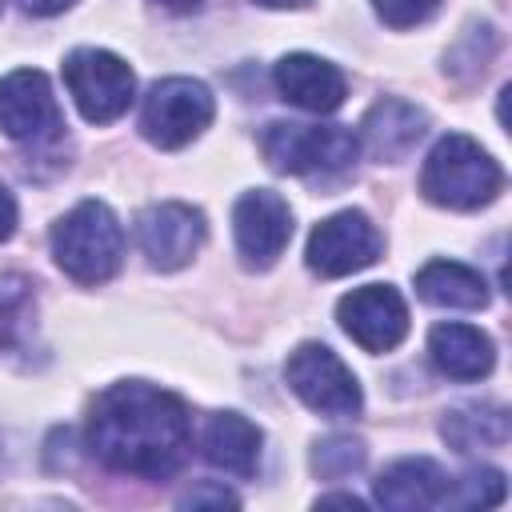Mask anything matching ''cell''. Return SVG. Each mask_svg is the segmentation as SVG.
<instances>
[{
    "label": "cell",
    "mask_w": 512,
    "mask_h": 512,
    "mask_svg": "<svg viewBox=\"0 0 512 512\" xmlns=\"http://www.w3.org/2000/svg\"><path fill=\"white\" fill-rule=\"evenodd\" d=\"M204 236H208L204 216H200L192 204H176V200L152 204V208H144L140 220H136L140 252H144L148 264L160 268V272L184 268V264L200 252Z\"/></svg>",
    "instance_id": "7c38bea8"
},
{
    "label": "cell",
    "mask_w": 512,
    "mask_h": 512,
    "mask_svg": "<svg viewBox=\"0 0 512 512\" xmlns=\"http://www.w3.org/2000/svg\"><path fill=\"white\" fill-rule=\"evenodd\" d=\"M500 188H504L500 164L472 136H460V132L436 140V148L428 152V160L420 168V192H424V200H432L440 208L472 212V208L496 200Z\"/></svg>",
    "instance_id": "7a4b0ae2"
},
{
    "label": "cell",
    "mask_w": 512,
    "mask_h": 512,
    "mask_svg": "<svg viewBox=\"0 0 512 512\" xmlns=\"http://www.w3.org/2000/svg\"><path fill=\"white\" fill-rule=\"evenodd\" d=\"M0 132L20 144H52L64 132L52 84L36 68H16L0 80Z\"/></svg>",
    "instance_id": "ba28073f"
},
{
    "label": "cell",
    "mask_w": 512,
    "mask_h": 512,
    "mask_svg": "<svg viewBox=\"0 0 512 512\" xmlns=\"http://www.w3.org/2000/svg\"><path fill=\"white\" fill-rule=\"evenodd\" d=\"M444 440L456 448V452H480V448H500L508 444V412L500 404H464V408H452L440 424Z\"/></svg>",
    "instance_id": "d6986e66"
},
{
    "label": "cell",
    "mask_w": 512,
    "mask_h": 512,
    "mask_svg": "<svg viewBox=\"0 0 512 512\" xmlns=\"http://www.w3.org/2000/svg\"><path fill=\"white\" fill-rule=\"evenodd\" d=\"M64 84L88 124H112L136 96L132 68L108 48H76L64 60Z\"/></svg>",
    "instance_id": "8992f818"
},
{
    "label": "cell",
    "mask_w": 512,
    "mask_h": 512,
    "mask_svg": "<svg viewBox=\"0 0 512 512\" xmlns=\"http://www.w3.org/2000/svg\"><path fill=\"white\" fill-rule=\"evenodd\" d=\"M428 356L452 380H484L496 364L492 340L472 324H436L428 332Z\"/></svg>",
    "instance_id": "e0dca14e"
},
{
    "label": "cell",
    "mask_w": 512,
    "mask_h": 512,
    "mask_svg": "<svg viewBox=\"0 0 512 512\" xmlns=\"http://www.w3.org/2000/svg\"><path fill=\"white\" fill-rule=\"evenodd\" d=\"M424 132H428V116L416 104H408L400 96H384V100H376L368 108L356 140H364V148L376 160H388L392 164V160H404L420 144Z\"/></svg>",
    "instance_id": "5bb4252c"
},
{
    "label": "cell",
    "mask_w": 512,
    "mask_h": 512,
    "mask_svg": "<svg viewBox=\"0 0 512 512\" xmlns=\"http://www.w3.org/2000/svg\"><path fill=\"white\" fill-rule=\"evenodd\" d=\"M252 4H264V8H304L308 0H252Z\"/></svg>",
    "instance_id": "f1b7e54d"
},
{
    "label": "cell",
    "mask_w": 512,
    "mask_h": 512,
    "mask_svg": "<svg viewBox=\"0 0 512 512\" xmlns=\"http://www.w3.org/2000/svg\"><path fill=\"white\" fill-rule=\"evenodd\" d=\"M260 444H264V432L240 416V412H216L204 428V460L228 476H252L260 468Z\"/></svg>",
    "instance_id": "2e32d148"
},
{
    "label": "cell",
    "mask_w": 512,
    "mask_h": 512,
    "mask_svg": "<svg viewBox=\"0 0 512 512\" xmlns=\"http://www.w3.org/2000/svg\"><path fill=\"white\" fill-rule=\"evenodd\" d=\"M336 320L364 352H388L408 336V304L392 284L352 288L340 296Z\"/></svg>",
    "instance_id": "30bf717a"
},
{
    "label": "cell",
    "mask_w": 512,
    "mask_h": 512,
    "mask_svg": "<svg viewBox=\"0 0 512 512\" xmlns=\"http://www.w3.org/2000/svg\"><path fill=\"white\" fill-rule=\"evenodd\" d=\"M16 216H20V212H16V196L0 184V244L16 232Z\"/></svg>",
    "instance_id": "d4e9b609"
},
{
    "label": "cell",
    "mask_w": 512,
    "mask_h": 512,
    "mask_svg": "<svg viewBox=\"0 0 512 512\" xmlns=\"http://www.w3.org/2000/svg\"><path fill=\"white\" fill-rule=\"evenodd\" d=\"M284 380L320 416H356L364 408L352 368L328 344H316V340L300 344L284 364Z\"/></svg>",
    "instance_id": "52a82bcc"
},
{
    "label": "cell",
    "mask_w": 512,
    "mask_h": 512,
    "mask_svg": "<svg viewBox=\"0 0 512 512\" xmlns=\"http://www.w3.org/2000/svg\"><path fill=\"white\" fill-rule=\"evenodd\" d=\"M156 4H164V8H172V12H192V8H200L204 0H156Z\"/></svg>",
    "instance_id": "83f0119b"
},
{
    "label": "cell",
    "mask_w": 512,
    "mask_h": 512,
    "mask_svg": "<svg viewBox=\"0 0 512 512\" xmlns=\"http://www.w3.org/2000/svg\"><path fill=\"white\" fill-rule=\"evenodd\" d=\"M36 312V292L32 280L24 276H0V352L16 348L32 324Z\"/></svg>",
    "instance_id": "ffe728a7"
},
{
    "label": "cell",
    "mask_w": 512,
    "mask_h": 512,
    "mask_svg": "<svg viewBox=\"0 0 512 512\" xmlns=\"http://www.w3.org/2000/svg\"><path fill=\"white\" fill-rule=\"evenodd\" d=\"M76 0H20V8L24 12H32V16H56V12H64V8H72Z\"/></svg>",
    "instance_id": "484cf974"
},
{
    "label": "cell",
    "mask_w": 512,
    "mask_h": 512,
    "mask_svg": "<svg viewBox=\"0 0 512 512\" xmlns=\"http://www.w3.org/2000/svg\"><path fill=\"white\" fill-rule=\"evenodd\" d=\"M380 248H384V240H380L376 224L364 212L348 208V212H336L312 228L304 256H308V268L316 276L336 280V276H352V272L376 264Z\"/></svg>",
    "instance_id": "9c48e42d"
},
{
    "label": "cell",
    "mask_w": 512,
    "mask_h": 512,
    "mask_svg": "<svg viewBox=\"0 0 512 512\" xmlns=\"http://www.w3.org/2000/svg\"><path fill=\"white\" fill-rule=\"evenodd\" d=\"M192 448L188 404L156 384L120 380L104 388L88 416V452L124 476L164 480Z\"/></svg>",
    "instance_id": "6da1fadb"
},
{
    "label": "cell",
    "mask_w": 512,
    "mask_h": 512,
    "mask_svg": "<svg viewBox=\"0 0 512 512\" xmlns=\"http://www.w3.org/2000/svg\"><path fill=\"white\" fill-rule=\"evenodd\" d=\"M364 444L356 436H324L316 448H312V472L320 480H344L352 472L364 468Z\"/></svg>",
    "instance_id": "7402d4cb"
},
{
    "label": "cell",
    "mask_w": 512,
    "mask_h": 512,
    "mask_svg": "<svg viewBox=\"0 0 512 512\" xmlns=\"http://www.w3.org/2000/svg\"><path fill=\"white\" fill-rule=\"evenodd\" d=\"M448 476L428 456H404L388 464L376 480V500L392 512H416V508H444Z\"/></svg>",
    "instance_id": "9a60e30c"
},
{
    "label": "cell",
    "mask_w": 512,
    "mask_h": 512,
    "mask_svg": "<svg viewBox=\"0 0 512 512\" xmlns=\"http://www.w3.org/2000/svg\"><path fill=\"white\" fill-rule=\"evenodd\" d=\"M232 236L248 268H272L292 240V208L268 188H252L232 208Z\"/></svg>",
    "instance_id": "8fae6325"
},
{
    "label": "cell",
    "mask_w": 512,
    "mask_h": 512,
    "mask_svg": "<svg viewBox=\"0 0 512 512\" xmlns=\"http://www.w3.org/2000/svg\"><path fill=\"white\" fill-rule=\"evenodd\" d=\"M260 148L276 172H292V176L344 172L360 156L356 132L340 128V124H292V120L268 124L260 136Z\"/></svg>",
    "instance_id": "277c9868"
},
{
    "label": "cell",
    "mask_w": 512,
    "mask_h": 512,
    "mask_svg": "<svg viewBox=\"0 0 512 512\" xmlns=\"http://www.w3.org/2000/svg\"><path fill=\"white\" fill-rule=\"evenodd\" d=\"M436 8H440V0H372V12H376L388 28H416V24H424Z\"/></svg>",
    "instance_id": "603a6c76"
},
{
    "label": "cell",
    "mask_w": 512,
    "mask_h": 512,
    "mask_svg": "<svg viewBox=\"0 0 512 512\" xmlns=\"http://www.w3.org/2000/svg\"><path fill=\"white\" fill-rule=\"evenodd\" d=\"M416 292L436 308H484L488 304L484 276L460 260H428L416 272Z\"/></svg>",
    "instance_id": "ac0fdd59"
},
{
    "label": "cell",
    "mask_w": 512,
    "mask_h": 512,
    "mask_svg": "<svg viewBox=\"0 0 512 512\" xmlns=\"http://www.w3.org/2000/svg\"><path fill=\"white\" fill-rule=\"evenodd\" d=\"M212 116H216V100L200 80L168 76L148 88V96L140 104V132L156 148L172 152V148L192 144L212 124Z\"/></svg>",
    "instance_id": "5b68a950"
},
{
    "label": "cell",
    "mask_w": 512,
    "mask_h": 512,
    "mask_svg": "<svg viewBox=\"0 0 512 512\" xmlns=\"http://www.w3.org/2000/svg\"><path fill=\"white\" fill-rule=\"evenodd\" d=\"M52 256L76 284H104L124 256V228L104 200H80L52 224Z\"/></svg>",
    "instance_id": "3957f363"
},
{
    "label": "cell",
    "mask_w": 512,
    "mask_h": 512,
    "mask_svg": "<svg viewBox=\"0 0 512 512\" xmlns=\"http://www.w3.org/2000/svg\"><path fill=\"white\" fill-rule=\"evenodd\" d=\"M328 504H336V508H352V512L364 508V500H356V496H348V492H332V496H320V500H316V508H328Z\"/></svg>",
    "instance_id": "4316f807"
},
{
    "label": "cell",
    "mask_w": 512,
    "mask_h": 512,
    "mask_svg": "<svg viewBox=\"0 0 512 512\" xmlns=\"http://www.w3.org/2000/svg\"><path fill=\"white\" fill-rule=\"evenodd\" d=\"M272 80H276V92L288 104H296L304 112H320V116L324 112H336L344 104V92H348L344 72L336 64L312 56V52H288V56H280L276 68H272Z\"/></svg>",
    "instance_id": "4fadbf2b"
},
{
    "label": "cell",
    "mask_w": 512,
    "mask_h": 512,
    "mask_svg": "<svg viewBox=\"0 0 512 512\" xmlns=\"http://www.w3.org/2000/svg\"><path fill=\"white\" fill-rule=\"evenodd\" d=\"M180 504H184V508H200V504H216V508H224V504H228V508H232V504H236V496H232L224 484H196Z\"/></svg>",
    "instance_id": "cb8c5ba5"
},
{
    "label": "cell",
    "mask_w": 512,
    "mask_h": 512,
    "mask_svg": "<svg viewBox=\"0 0 512 512\" xmlns=\"http://www.w3.org/2000/svg\"><path fill=\"white\" fill-rule=\"evenodd\" d=\"M504 492H508V484H504L500 468H472L460 480H448L444 504L448 508H496L504 500Z\"/></svg>",
    "instance_id": "44dd1931"
}]
</instances>
